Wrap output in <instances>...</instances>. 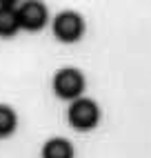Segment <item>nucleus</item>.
Returning <instances> with one entry per match:
<instances>
[{
	"mask_svg": "<svg viewBox=\"0 0 151 158\" xmlns=\"http://www.w3.org/2000/svg\"><path fill=\"white\" fill-rule=\"evenodd\" d=\"M69 125L78 131H89L100 123V107L91 98H78L71 102V107L67 111Z\"/></svg>",
	"mask_w": 151,
	"mask_h": 158,
	"instance_id": "1",
	"label": "nucleus"
},
{
	"mask_svg": "<svg viewBox=\"0 0 151 158\" xmlns=\"http://www.w3.org/2000/svg\"><path fill=\"white\" fill-rule=\"evenodd\" d=\"M53 91L62 100H78L84 91V76L76 67H64L53 76Z\"/></svg>",
	"mask_w": 151,
	"mask_h": 158,
	"instance_id": "2",
	"label": "nucleus"
},
{
	"mask_svg": "<svg viewBox=\"0 0 151 158\" xmlns=\"http://www.w3.org/2000/svg\"><path fill=\"white\" fill-rule=\"evenodd\" d=\"M42 158H73V147L64 138H51L42 147Z\"/></svg>",
	"mask_w": 151,
	"mask_h": 158,
	"instance_id": "6",
	"label": "nucleus"
},
{
	"mask_svg": "<svg viewBox=\"0 0 151 158\" xmlns=\"http://www.w3.org/2000/svg\"><path fill=\"white\" fill-rule=\"evenodd\" d=\"M16 125H18V118H16V111L7 105H0V138H7L16 131Z\"/></svg>",
	"mask_w": 151,
	"mask_h": 158,
	"instance_id": "7",
	"label": "nucleus"
},
{
	"mask_svg": "<svg viewBox=\"0 0 151 158\" xmlns=\"http://www.w3.org/2000/svg\"><path fill=\"white\" fill-rule=\"evenodd\" d=\"M20 29L16 2H0V36L9 38Z\"/></svg>",
	"mask_w": 151,
	"mask_h": 158,
	"instance_id": "5",
	"label": "nucleus"
},
{
	"mask_svg": "<svg viewBox=\"0 0 151 158\" xmlns=\"http://www.w3.org/2000/svg\"><path fill=\"white\" fill-rule=\"evenodd\" d=\"M18 23L20 29L40 31L47 25V9L42 2H22L18 7Z\"/></svg>",
	"mask_w": 151,
	"mask_h": 158,
	"instance_id": "4",
	"label": "nucleus"
},
{
	"mask_svg": "<svg viewBox=\"0 0 151 158\" xmlns=\"http://www.w3.org/2000/svg\"><path fill=\"white\" fill-rule=\"evenodd\" d=\"M84 31V20L76 11H62L53 20V36L60 43H76Z\"/></svg>",
	"mask_w": 151,
	"mask_h": 158,
	"instance_id": "3",
	"label": "nucleus"
}]
</instances>
